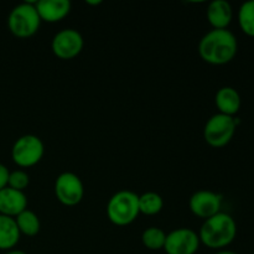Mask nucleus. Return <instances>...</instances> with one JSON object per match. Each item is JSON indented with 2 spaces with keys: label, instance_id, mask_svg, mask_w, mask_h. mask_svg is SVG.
<instances>
[{
  "label": "nucleus",
  "instance_id": "1",
  "mask_svg": "<svg viewBox=\"0 0 254 254\" xmlns=\"http://www.w3.org/2000/svg\"><path fill=\"white\" fill-rule=\"evenodd\" d=\"M238 51L237 37L230 30H211L198 44L202 61L213 66H223L232 61Z\"/></svg>",
  "mask_w": 254,
  "mask_h": 254
},
{
  "label": "nucleus",
  "instance_id": "2",
  "mask_svg": "<svg viewBox=\"0 0 254 254\" xmlns=\"http://www.w3.org/2000/svg\"><path fill=\"white\" fill-rule=\"evenodd\" d=\"M237 236V223L235 218L225 212H220L203 221L198 232V238L210 250L222 251L232 245Z\"/></svg>",
  "mask_w": 254,
  "mask_h": 254
},
{
  "label": "nucleus",
  "instance_id": "3",
  "mask_svg": "<svg viewBox=\"0 0 254 254\" xmlns=\"http://www.w3.org/2000/svg\"><path fill=\"white\" fill-rule=\"evenodd\" d=\"M139 195L129 190H122L114 193L107 203V216L113 225L124 227L138 218Z\"/></svg>",
  "mask_w": 254,
  "mask_h": 254
},
{
  "label": "nucleus",
  "instance_id": "4",
  "mask_svg": "<svg viewBox=\"0 0 254 254\" xmlns=\"http://www.w3.org/2000/svg\"><path fill=\"white\" fill-rule=\"evenodd\" d=\"M35 2H22L16 5L7 16V27L14 36L19 39L31 37L39 31L41 19H40Z\"/></svg>",
  "mask_w": 254,
  "mask_h": 254
},
{
  "label": "nucleus",
  "instance_id": "5",
  "mask_svg": "<svg viewBox=\"0 0 254 254\" xmlns=\"http://www.w3.org/2000/svg\"><path fill=\"white\" fill-rule=\"evenodd\" d=\"M240 124L238 118L217 113L211 117L203 128V139L212 148H223L231 143Z\"/></svg>",
  "mask_w": 254,
  "mask_h": 254
},
{
  "label": "nucleus",
  "instance_id": "6",
  "mask_svg": "<svg viewBox=\"0 0 254 254\" xmlns=\"http://www.w3.org/2000/svg\"><path fill=\"white\" fill-rule=\"evenodd\" d=\"M45 146L41 139L34 134H26L16 139L11 149L12 161L20 168H31L41 161Z\"/></svg>",
  "mask_w": 254,
  "mask_h": 254
},
{
  "label": "nucleus",
  "instance_id": "7",
  "mask_svg": "<svg viewBox=\"0 0 254 254\" xmlns=\"http://www.w3.org/2000/svg\"><path fill=\"white\" fill-rule=\"evenodd\" d=\"M55 195L64 206L78 205L84 196V186L78 175L73 173H62L55 181Z\"/></svg>",
  "mask_w": 254,
  "mask_h": 254
},
{
  "label": "nucleus",
  "instance_id": "8",
  "mask_svg": "<svg viewBox=\"0 0 254 254\" xmlns=\"http://www.w3.org/2000/svg\"><path fill=\"white\" fill-rule=\"evenodd\" d=\"M84 46L82 35L77 30L64 29L57 32L51 42L52 52L61 60H72L78 56Z\"/></svg>",
  "mask_w": 254,
  "mask_h": 254
},
{
  "label": "nucleus",
  "instance_id": "9",
  "mask_svg": "<svg viewBox=\"0 0 254 254\" xmlns=\"http://www.w3.org/2000/svg\"><path fill=\"white\" fill-rule=\"evenodd\" d=\"M200 245L198 233L191 228H178L166 235L164 251L166 254H195Z\"/></svg>",
  "mask_w": 254,
  "mask_h": 254
},
{
  "label": "nucleus",
  "instance_id": "10",
  "mask_svg": "<svg viewBox=\"0 0 254 254\" xmlns=\"http://www.w3.org/2000/svg\"><path fill=\"white\" fill-rule=\"evenodd\" d=\"M190 210L196 217L203 221L221 212L222 207V196L210 190L196 191L190 197Z\"/></svg>",
  "mask_w": 254,
  "mask_h": 254
},
{
  "label": "nucleus",
  "instance_id": "11",
  "mask_svg": "<svg viewBox=\"0 0 254 254\" xmlns=\"http://www.w3.org/2000/svg\"><path fill=\"white\" fill-rule=\"evenodd\" d=\"M27 208V197L22 191L5 188L0 190V215L15 218Z\"/></svg>",
  "mask_w": 254,
  "mask_h": 254
},
{
  "label": "nucleus",
  "instance_id": "12",
  "mask_svg": "<svg viewBox=\"0 0 254 254\" xmlns=\"http://www.w3.org/2000/svg\"><path fill=\"white\" fill-rule=\"evenodd\" d=\"M37 10L41 21L55 24L64 20L71 11V2L68 0H40L36 1Z\"/></svg>",
  "mask_w": 254,
  "mask_h": 254
},
{
  "label": "nucleus",
  "instance_id": "13",
  "mask_svg": "<svg viewBox=\"0 0 254 254\" xmlns=\"http://www.w3.org/2000/svg\"><path fill=\"white\" fill-rule=\"evenodd\" d=\"M206 16L213 30H226L233 19L232 5L226 0H213L208 4Z\"/></svg>",
  "mask_w": 254,
  "mask_h": 254
},
{
  "label": "nucleus",
  "instance_id": "14",
  "mask_svg": "<svg viewBox=\"0 0 254 254\" xmlns=\"http://www.w3.org/2000/svg\"><path fill=\"white\" fill-rule=\"evenodd\" d=\"M215 104L218 109V113L235 117L240 112L242 99H241V94L238 93L237 89L226 86L218 89L216 93Z\"/></svg>",
  "mask_w": 254,
  "mask_h": 254
},
{
  "label": "nucleus",
  "instance_id": "15",
  "mask_svg": "<svg viewBox=\"0 0 254 254\" xmlns=\"http://www.w3.org/2000/svg\"><path fill=\"white\" fill-rule=\"evenodd\" d=\"M20 231L15 218L0 215V251H11L20 241Z\"/></svg>",
  "mask_w": 254,
  "mask_h": 254
},
{
  "label": "nucleus",
  "instance_id": "16",
  "mask_svg": "<svg viewBox=\"0 0 254 254\" xmlns=\"http://www.w3.org/2000/svg\"><path fill=\"white\" fill-rule=\"evenodd\" d=\"M15 222H16L17 228H19L20 235L27 236V237L36 236L40 232V228H41L39 216L34 211L29 210V208L22 211L19 216H16Z\"/></svg>",
  "mask_w": 254,
  "mask_h": 254
},
{
  "label": "nucleus",
  "instance_id": "17",
  "mask_svg": "<svg viewBox=\"0 0 254 254\" xmlns=\"http://www.w3.org/2000/svg\"><path fill=\"white\" fill-rule=\"evenodd\" d=\"M139 212L146 216H154L161 212L164 207V200L159 193L149 191L139 196Z\"/></svg>",
  "mask_w": 254,
  "mask_h": 254
},
{
  "label": "nucleus",
  "instance_id": "18",
  "mask_svg": "<svg viewBox=\"0 0 254 254\" xmlns=\"http://www.w3.org/2000/svg\"><path fill=\"white\" fill-rule=\"evenodd\" d=\"M237 19L243 34L254 37V0H250L241 5Z\"/></svg>",
  "mask_w": 254,
  "mask_h": 254
},
{
  "label": "nucleus",
  "instance_id": "19",
  "mask_svg": "<svg viewBox=\"0 0 254 254\" xmlns=\"http://www.w3.org/2000/svg\"><path fill=\"white\" fill-rule=\"evenodd\" d=\"M166 241V233L159 227H149L141 235V242L144 247L150 251L164 250Z\"/></svg>",
  "mask_w": 254,
  "mask_h": 254
},
{
  "label": "nucleus",
  "instance_id": "20",
  "mask_svg": "<svg viewBox=\"0 0 254 254\" xmlns=\"http://www.w3.org/2000/svg\"><path fill=\"white\" fill-rule=\"evenodd\" d=\"M30 184V176L24 170H14L10 171L9 180H7V188H11L14 190L22 191L27 189Z\"/></svg>",
  "mask_w": 254,
  "mask_h": 254
},
{
  "label": "nucleus",
  "instance_id": "21",
  "mask_svg": "<svg viewBox=\"0 0 254 254\" xmlns=\"http://www.w3.org/2000/svg\"><path fill=\"white\" fill-rule=\"evenodd\" d=\"M9 169L5 165L0 164V190L5 189L7 186V180H9Z\"/></svg>",
  "mask_w": 254,
  "mask_h": 254
},
{
  "label": "nucleus",
  "instance_id": "22",
  "mask_svg": "<svg viewBox=\"0 0 254 254\" xmlns=\"http://www.w3.org/2000/svg\"><path fill=\"white\" fill-rule=\"evenodd\" d=\"M5 254H27V253H25L24 251H20V250H11V251H7Z\"/></svg>",
  "mask_w": 254,
  "mask_h": 254
},
{
  "label": "nucleus",
  "instance_id": "23",
  "mask_svg": "<svg viewBox=\"0 0 254 254\" xmlns=\"http://www.w3.org/2000/svg\"><path fill=\"white\" fill-rule=\"evenodd\" d=\"M216 254H238L236 252H233V251H227V250H222V251H218Z\"/></svg>",
  "mask_w": 254,
  "mask_h": 254
},
{
  "label": "nucleus",
  "instance_id": "24",
  "mask_svg": "<svg viewBox=\"0 0 254 254\" xmlns=\"http://www.w3.org/2000/svg\"><path fill=\"white\" fill-rule=\"evenodd\" d=\"M86 2L88 5H98V4H101L102 1H86Z\"/></svg>",
  "mask_w": 254,
  "mask_h": 254
},
{
  "label": "nucleus",
  "instance_id": "25",
  "mask_svg": "<svg viewBox=\"0 0 254 254\" xmlns=\"http://www.w3.org/2000/svg\"><path fill=\"white\" fill-rule=\"evenodd\" d=\"M253 254H254V253H253Z\"/></svg>",
  "mask_w": 254,
  "mask_h": 254
}]
</instances>
